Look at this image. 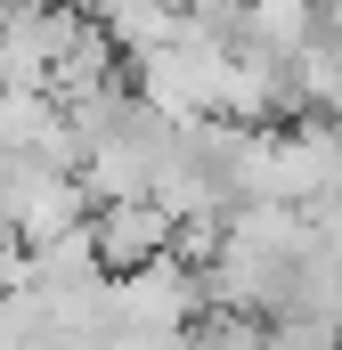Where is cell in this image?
<instances>
[{"mask_svg": "<svg viewBox=\"0 0 342 350\" xmlns=\"http://www.w3.org/2000/svg\"><path fill=\"white\" fill-rule=\"evenodd\" d=\"M90 245H98V269H106V277H131V269L163 261L171 245H179V220H171L163 204H147V196L98 204V212H90Z\"/></svg>", "mask_w": 342, "mask_h": 350, "instance_id": "obj_1", "label": "cell"}, {"mask_svg": "<svg viewBox=\"0 0 342 350\" xmlns=\"http://www.w3.org/2000/svg\"><path fill=\"white\" fill-rule=\"evenodd\" d=\"M179 350H277V334L245 310H196L179 326Z\"/></svg>", "mask_w": 342, "mask_h": 350, "instance_id": "obj_2", "label": "cell"}]
</instances>
